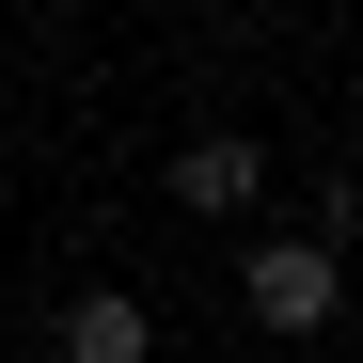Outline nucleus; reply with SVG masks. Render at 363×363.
Masks as SVG:
<instances>
[{"label": "nucleus", "mask_w": 363, "mask_h": 363, "mask_svg": "<svg viewBox=\"0 0 363 363\" xmlns=\"http://www.w3.org/2000/svg\"><path fill=\"white\" fill-rule=\"evenodd\" d=\"M237 300H253V332H332V253L316 237H253V269H237Z\"/></svg>", "instance_id": "f257e3e1"}, {"label": "nucleus", "mask_w": 363, "mask_h": 363, "mask_svg": "<svg viewBox=\"0 0 363 363\" xmlns=\"http://www.w3.org/2000/svg\"><path fill=\"white\" fill-rule=\"evenodd\" d=\"M253 190H269V158L237 143V127H206L190 158H174V206H206V221H253Z\"/></svg>", "instance_id": "7ed1b4c3"}, {"label": "nucleus", "mask_w": 363, "mask_h": 363, "mask_svg": "<svg viewBox=\"0 0 363 363\" xmlns=\"http://www.w3.org/2000/svg\"><path fill=\"white\" fill-rule=\"evenodd\" d=\"M64 363H158V300L143 284H79L64 300Z\"/></svg>", "instance_id": "f03ea898"}]
</instances>
